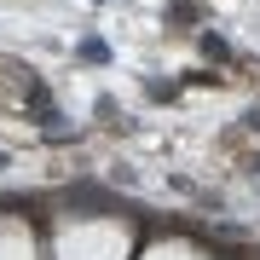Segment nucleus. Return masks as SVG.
Returning <instances> with one entry per match:
<instances>
[{
    "instance_id": "1",
    "label": "nucleus",
    "mask_w": 260,
    "mask_h": 260,
    "mask_svg": "<svg viewBox=\"0 0 260 260\" xmlns=\"http://www.w3.org/2000/svg\"><path fill=\"white\" fill-rule=\"evenodd\" d=\"M0 168H6V156H0Z\"/></svg>"
},
{
    "instance_id": "2",
    "label": "nucleus",
    "mask_w": 260,
    "mask_h": 260,
    "mask_svg": "<svg viewBox=\"0 0 260 260\" xmlns=\"http://www.w3.org/2000/svg\"><path fill=\"white\" fill-rule=\"evenodd\" d=\"M254 174H260V162H254Z\"/></svg>"
}]
</instances>
